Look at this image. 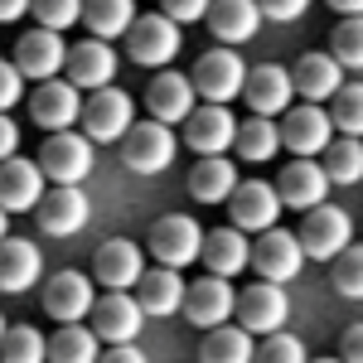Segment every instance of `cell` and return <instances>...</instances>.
<instances>
[{
    "mask_svg": "<svg viewBox=\"0 0 363 363\" xmlns=\"http://www.w3.org/2000/svg\"><path fill=\"white\" fill-rule=\"evenodd\" d=\"M78 121H83V136L92 145H116V140L136 126V102L121 87H97L83 102V116Z\"/></svg>",
    "mask_w": 363,
    "mask_h": 363,
    "instance_id": "cell-1",
    "label": "cell"
},
{
    "mask_svg": "<svg viewBox=\"0 0 363 363\" xmlns=\"http://www.w3.org/2000/svg\"><path fill=\"white\" fill-rule=\"evenodd\" d=\"M296 238H301V252H306L310 262H335L339 252L354 242V223H349V213L335 208V203H315L306 218H301Z\"/></svg>",
    "mask_w": 363,
    "mask_h": 363,
    "instance_id": "cell-2",
    "label": "cell"
},
{
    "mask_svg": "<svg viewBox=\"0 0 363 363\" xmlns=\"http://www.w3.org/2000/svg\"><path fill=\"white\" fill-rule=\"evenodd\" d=\"M174 150H179L174 131H169L165 121L145 116V121H136V126L121 136V165L136 169V174H160V169H169Z\"/></svg>",
    "mask_w": 363,
    "mask_h": 363,
    "instance_id": "cell-3",
    "label": "cell"
},
{
    "mask_svg": "<svg viewBox=\"0 0 363 363\" xmlns=\"http://www.w3.org/2000/svg\"><path fill=\"white\" fill-rule=\"evenodd\" d=\"M194 92L203 97V102H218V107H228L233 97H242V83H247V63L238 58V49H228V44H218V49H208V54L194 63Z\"/></svg>",
    "mask_w": 363,
    "mask_h": 363,
    "instance_id": "cell-4",
    "label": "cell"
},
{
    "mask_svg": "<svg viewBox=\"0 0 363 363\" xmlns=\"http://www.w3.org/2000/svg\"><path fill=\"white\" fill-rule=\"evenodd\" d=\"M203 233L208 228H199L189 213H165V218H155V228H150V257L160 267L184 272V267H194L199 252H203Z\"/></svg>",
    "mask_w": 363,
    "mask_h": 363,
    "instance_id": "cell-5",
    "label": "cell"
},
{
    "mask_svg": "<svg viewBox=\"0 0 363 363\" xmlns=\"http://www.w3.org/2000/svg\"><path fill=\"white\" fill-rule=\"evenodd\" d=\"M121 39H126L131 63H140V68H165L179 54V25L169 15H136Z\"/></svg>",
    "mask_w": 363,
    "mask_h": 363,
    "instance_id": "cell-6",
    "label": "cell"
},
{
    "mask_svg": "<svg viewBox=\"0 0 363 363\" xmlns=\"http://www.w3.org/2000/svg\"><path fill=\"white\" fill-rule=\"evenodd\" d=\"M92 165H97L92 140L78 136V131H49L44 150H39V169L54 184H83L87 174H92Z\"/></svg>",
    "mask_w": 363,
    "mask_h": 363,
    "instance_id": "cell-7",
    "label": "cell"
},
{
    "mask_svg": "<svg viewBox=\"0 0 363 363\" xmlns=\"http://www.w3.org/2000/svg\"><path fill=\"white\" fill-rule=\"evenodd\" d=\"M238 325L247 335H277L281 325L291 320V301H286V286L277 281H257L247 291H238Z\"/></svg>",
    "mask_w": 363,
    "mask_h": 363,
    "instance_id": "cell-8",
    "label": "cell"
},
{
    "mask_svg": "<svg viewBox=\"0 0 363 363\" xmlns=\"http://www.w3.org/2000/svg\"><path fill=\"white\" fill-rule=\"evenodd\" d=\"M281 218V194L267 179H238V189L228 199V223L242 233H267Z\"/></svg>",
    "mask_w": 363,
    "mask_h": 363,
    "instance_id": "cell-9",
    "label": "cell"
},
{
    "mask_svg": "<svg viewBox=\"0 0 363 363\" xmlns=\"http://www.w3.org/2000/svg\"><path fill=\"white\" fill-rule=\"evenodd\" d=\"M301 267H306V252H301V238H296V233L267 228V233L252 242V272H257V281L286 286L291 277H301Z\"/></svg>",
    "mask_w": 363,
    "mask_h": 363,
    "instance_id": "cell-10",
    "label": "cell"
},
{
    "mask_svg": "<svg viewBox=\"0 0 363 363\" xmlns=\"http://www.w3.org/2000/svg\"><path fill=\"white\" fill-rule=\"evenodd\" d=\"M34 218H39V233H49V238H73V233H83L87 218H92V203L78 184H54L49 194L34 203Z\"/></svg>",
    "mask_w": 363,
    "mask_h": 363,
    "instance_id": "cell-11",
    "label": "cell"
},
{
    "mask_svg": "<svg viewBox=\"0 0 363 363\" xmlns=\"http://www.w3.org/2000/svg\"><path fill=\"white\" fill-rule=\"evenodd\" d=\"M335 121H330V112L320 107V102H301V107H291L286 112V121H281V145L291 150V155H325V145L335 140Z\"/></svg>",
    "mask_w": 363,
    "mask_h": 363,
    "instance_id": "cell-12",
    "label": "cell"
},
{
    "mask_svg": "<svg viewBox=\"0 0 363 363\" xmlns=\"http://www.w3.org/2000/svg\"><path fill=\"white\" fill-rule=\"evenodd\" d=\"M238 310V291L228 286V277H199L194 286H184V320L199 325V330H218L233 320Z\"/></svg>",
    "mask_w": 363,
    "mask_h": 363,
    "instance_id": "cell-13",
    "label": "cell"
},
{
    "mask_svg": "<svg viewBox=\"0 0 363 363\" xmlns=\"http://www.w3.org/2000/svg\"><path fill=\"white\" fill-rule=\"evenodd\" d=\"M92 335L102 339V344H136L140 325H145V310H140L136 296H126V291H107V296H97V306H92Z\"/></svg>",
    "mask_w": 363,
    "mask_h": 363,
    "instance_id": "cell-14",
    "label": "cell"
},
{
    "mask_svg": "<svg viewBox=\"0 0 363 363\" xmlns=\"http://www.w3.org/2000/svg\"><path fill=\"white\" fill-rule=\"evenodd\" d=\"M29 116L44 131H73L78 116H83V97L68 78H49V83H39L29 92Z\"/></svg>",
    "mask_w": 363,
    "mask_h": 363,
    "instance_id": "cell-15",
    "label": "cell"
},
{
    "mask_svg": "<svg viewBox=\"0 0 363 363\" xmlns=\"http://www.w3.org/2000/svg\"><path fill=\"white\" fill-rule=\"evenodd\" d=\"M242 97H247L252 116H286V112H291V102H296L291 68H281V63H257V68H247Z\"/></svg>",
    "mask_w": 363,
    "mask_h": 363,
    "instance_id": "cell-16",
    "label": "cell"
},
{
    "mask_svg": "<svg viewBox=\"0 0 363 363\" xmlns=\"http://www.w3.org/2000/svg\"><path fill=\"white\" fill-rule=\"evenodd\" d=\"M92 306H97V291H92V277L83 272H54L44 281V310L58 325H83Z\"/></svg>",
    "mask_w": 363,
    "mask_h": 363,
    "instance_id": "cell-17",
    "label": "cell"
},
{
    "mask_svg": "<svg viewBox=\"0 0 363 363\" xmlns=\"http://www.w3.org/2000/svg\"><path fill=\"white\" fill-rule=\"evenodd\" d=\"M277 194H281V208H301V213H310L315 203L330 199V174H325L320 160L296 155V160L277 174Z\"/></svg>",
    "mask_w": 363,
    "mask_h": 363,
    "instance_id": "cell-18",
    "label": "cell"
},
{
    "mask_svg": "<svg viewBox=\"0 0 363 363\" xmlns=\"http://www.w3.org/2000/svg\"><path fill=\"white\" fill-rule=\"evenodd\" d=\"M140 272H145V252L126 238H107L92 252V281H102L107 291H136Z\"/></svg>",
    "mask_w": 363,
    "mask_h": 363,
    "instance_id": "cell-19",
    "label": "cell"
},
{
    "mask_svg": "<svg viewBox=\"0 0 363 363\" xmlns=\"http://www.w3.org/2000/svg\"><path fill=\"white\" fill-rule=\"evenodd\" d=\"M233 140H238V121L218 102L194 107V112L184 116V145L194 155H223V150H233Z\"/></svg>",
    "mask_w": 363,
    "mask_h": 363,
    "instance_id": "cell-20",
    "label": "cell"
},
{
    "mask_svg": "<svg viewBox=\"0 0 363 363\" xmlns=\"http://www.w3.org/2000/svg\"><path fill=\"white\" fill-rule=\"evenodd\" d=\"M63 73H68V83L78 87V92L112 87V78H116L112 44H107V39H83V44H73V49H68V63H63Z\"/></svg>",
    "mask_w": 363,
    "mask_h": 363,
    "instance_id": "cell-21",
    "label": "cell"
},
{
    "mask_svg": "<svg viewBox=\"0 0 363 363\" xmlns=\"http://www.w3.org/2000/svg\"><path fill=\"white\" fill-rule=\"evenodd\" d=\"M63 63H68V44H63V34L58 29H29L25 39L15 44V68L25 73V78H58L63 73Z\"/></svg>",
    "mask_w": 363,
    "mask_h": 363,
    "instance_id": "cell-22",
    "label": "cell"
},
{
    "mask_svg": "<svg viewBox=\"0 0 363 363\" xmlns=\"http://www.w3.org/2000/svg\"><path fill=\"white\" fill-rule=\"evenodd\" d=\"M184 286L189 281L179 277L174 267H145L140 272V281H136V301H140V310H145V320L155 315V320H165V315H179L184 310Z\"/></svg>",
    "mask_w": 363,
    "mask_h": 363,
    "instance_id": "cell-23",
    "label": "cell"
},
{
    "mask_svg": "<svg viewBox=\"0 0 363 363\" xmlns=\"http://www.w3.org/2000/svg\"><path fill=\"white\" fill-rule=\"evenodd\" d=\"M44 199V169L34 160H0V208L5 213H34V203Z\"/></svg>",
    "mask_w": 363,
    "mask_h": 363,
    "instance_id": "cell-24",
    "label": "cell"
},
{
    "mask_svg": "<svg viewBox=\"0 0 363 363\" xmlns=\"http://www.w3.org/2000/svg\"><path fill=\"white\" fill-rule=\"evenodd\" d=\"M199 262L208 267V277H238V272H247L252 267V242L242 228H218V233H203V252H199Z\"/></svg>",
    "mask_w": 363,
    "mask_h": 363,
    "instance_id": "cell-25",
    "label": "cell"
},
{
    "mask_svg": "<svg viewBox=\"0 0 363 363\" xmlns=\"http://www.w3.org/2000/svg\"><path fill=\"white\" fill-rule=\"evenodd\" d=\"M44 272V257H39V242L29 238H0V291L5 296H25L29 286Z\"/></svg>",
    "mask_w": 363,
    "mask_h": 363,
    "instance_id": "cell-26",
    "label": "cell"
},
{
    "mask_svg": "<svg viewBox=\"0 0 363 363\" xmlns=\"http://www.w3.org/2000/svg\"><path fill=\"white\" fill-rule=\"evenodd\" d=\"M203 20H208V29H213L218 44L238 49V44H247L252 34L262 29V5H257V0H213Z\"/></svg>",
    "mask_w": 363,
    "mask_h": 363,
    "instance_id": "cell-27",
    "label": "cell"
},
{
    "mask_svg": "<svg viewBox=\"0 0 363 363\" xmlns=\"http://www.w3.org/2000/svg\"><path fill=\"white\" fill-rule=\"evenodd\" d=\"M194 97L199 92L184 73H160L145 87V112L155 116V121H165V126H174V121H184V116L194 112Z\"/></svg>",
    "mask_w": 363,
    "mask_h": 363,
    "instance_id": "cell-28",
    "label": "cell"
},
{
    "mask_svg": "<svg viewBox=\"0 0 363 363\" xmlns=\"http://www.w3.org/2000/svg\"><path fill=\"white\" fill-rule=\"evenodd\" d=\"M291 83H296V97L306 102H330L344 87V68L335 63V54H306L291 68Z\"/></svg>",
    "mask_w": 363,
    "mask_h": 363,
    "instance_id": "cell-29",
    "label": "cell"
},
{
    "mask_svg": "<svg viewBox=\"0 0 363 363\" xmlns=\"http://www.w3.org/2000/svg\"><path fill=\"white\" fill-rule=\"evenodd\" d=\"M238 189V169L228 155H203L194 169H189V194L199 203H228Z\"/></svg>",
    "mask_w": 363,
    "mask_h": 363,
    "instance_id": "cell-30",
    "label": "cell"
},
{
    "mask_svg": "<svg viewBox=\"0 0 363 363\" xmlns=\"http://www.w3.org/2000/svg\"><path fill=\"white\" fill-rule=\"evenodd\" d=\"M252 354H257V339L233 320L218 330H203V344H199V363H252Z\"/></svg>",
    "mask_w": 363,
    "mask_h": 363,
    "instance_id": "cell-31",
    "label": "cell"
},
{
    "mask_svg": "<svg viewBox=\"0 0 363 363\" xmlns=\"http://www.w3.org/2000/svg\"><path fill=\"white\" fill-rule=\"evenodd\" d=\"M136 20V0H83V25L92 39H121Z\"/></svg>",
    "mask_w": 363,
    "mask_h": 363,
    "instance_id": "cell-32",
    "label": "cell"
},
{
    "mask_svg": "<svg viewBox=\"0 0 363 363\" xmlns=\"http://www.w3.org/2000/svg\"><path fill=\"white\" fill-rule=\"evenodd\" d=\"M102 359V339L92 335V325H63L49 339V363H97Z\"/></svg>",
    "mask_w": 363,
    "mask_h": 363,
    "instance_id": "cell-33",
    "label": "cell"
},
{
    "mask_svg": "<svg viewBox=\"0 0 363 363\" xmlns=\"http://www.w3.org/2000/svg\"><path fill=\"white\" fill-rule=\"evenodd\" d=\"M238 155L242 160H252V165H262V160H272L281 150V126L272 121V116H247L242 126H238Z\"/></svg>",
    "mask_w": 363,
    "mask_h": 363,
    "instance_id": "cell-34",
    "label": "cell"
},
{
    "mask_svg": "<svg viewBox=\"0 0 363 363\" xmlns=\"http://www.w3.org/2000/svg\"><path fill=\"white\" fill-rule=\"evenodd\" d=\"M325 174L330 184H359L363 179V136H335L325 145Z\"/></svg>",
    "mask_w": 363,
    "mask_h": 363,
    "instance_id": "cell-35",
    "label": "cell"
},
{
    "mask_svg": "<svg viewBox=\"0 0 363 363\" xmlns=\"http://www.w3.org/2000/svg\"><path fill=\"white\" fill-rule=\"evenodd\" d=\"M0 363H49V339L34 325H10L0 339Z\"/></svg>",
    "mask_w": 363,
    "mask_h": 363,
    "instance_id": "cell-36",
    "label": "cell"
},
{
    "mask_svg": "<svg viewBox=\"0 0 363 363\" xmlns=\"http://www.w3.org/2000/svg\"><path fill=\"white\" fill-rule=\"evenodd\" d=\"M330 286H335L344 301H363V247L359 242H349L330 262Z\"/></svg>",
    "mask_w": 363,
    "mask_h": 363,
    "instance_id": "cell-37",
    "label": "cell"
},
{
    "mask_svg": "<svg viewBox=\"0 0 363 363\" xmlns=\"http://www.w3.org/2000/svg\"><path fill=\"white\" fill-rule=\"evenodd\" d=\"M330 121L339 136H363V83H349L330 97Z\"/></svg>",
    "mask_w": 363,
    "mask_h": 363,
    "instance_id": "cell-38",
    "label": "cell"
},
{
    "mask_svg": "<svg viewBox=\"0 0 363 363\" xmlns=\"http://www.w3.org/2000/svg\"><path fill=\"white\" fill-rule=\"evenodd\" d=\"M330 54L339 68H363V15H344L330 34Z\"/></svg>",
    "mask_w": 363,
    "mask_h": 363,
    "instance_id": "cell-39",
    "label": "cell"
},
{
    "mask_svg": "<svg viewBox=\"0 0 363 363\" xmlns=\"http://www.w3.org/2000/svg\"><path fill=\"white\" fill-rule=\"evenodd\" d=\"M252 363H310L306 359V344L296 335H267L262 344H257V354H252Z\"/></svg>",
    "mask_w": 363,
    "mask_h": 363,
    "instance_id": "cell-40",
    "label": "cell"
},
{
    "mask_svg": "<svg viewBox=\"0 0 363 363\" xmlns=\"http://www.w3.org/2000/svg\"><path fill=\"white\" fill-rule=\"evenodd\" d=\"M29 10L39 15V29H58V34L83 20V0H34Z\"/></svg>",
    "mask_w": 363,
    "mask_h": 363,
    "instance_id": "cell-41",
    "label": "cell"
},
{
    "mask_svg": "<svg viewBox=\"0 0 363 363\" xmlns=\"http://www.w3.org/2000/svg\"><path fill=\"white\" fill-rule=\"evenodd\" d=\"M25 97V73L15 68V58H0V112H10Z\"/></svg>",
    "mask_w": 363,
    "mask_h": 363,
    "instance_id": "cell-42",
    "label": "cell"
},
{
    "mask_svg": "<svg viewBox=\"0 0 363 363\" xmlns=\"http://www.w3.org/2000/svg\"><path fill=\"white\" fill-rule=\"evenodd\" d=\"M213 0H160V15H169L174 25H199L208 15Z\"/></svg>",
    "mask_w": 363,
    "mask_h": 363,
    "instance_id": "cell-43",
    "label": "cell"
},
{
    "mask_svg": "<svg viewBox=\"0 0 363 363\" xmlns=\"http://www.w3.org/2000/svg\"><path fill=\"white\" fill-rule=\"evenodd\" d=\"M262 5V20H277V25H291L310 10V0H257Z\"/></svg>",
    "mask_w": 363,
    "mask_h": 363,
    "instance_id": "cell-44",
    "label": "cell"
},
{
    "mask_svg": "<svg viewBox=\"0 0 363 363\" xmlns=\"http://www.w3.org/2000/svg\"><path fill=\"white\" fill-rule=\"evenodd\" d=\"M339 359H344V363H363V320H359V325H349V330L339 335Z\"/></svg>",
    "mask_w": 363,
    "mask_h": 363,
    "instance_id": "cell-45",
    "label": "cell"
},
{
    "mask_svg": "<svg viewBox=\"0 0 363 363\" xmlns=\"http://www.w3.org/2000/svg\"><path fill=\"white\" fill-rule=\"evenodd\" d=\"M97 363H150L145 354H140L136 344H112V349H102V359Z\"/></svg>",
    "mask_w": 363,
    "mask_h": 363,
    "instance_id": "cell-46",
    "label": "cell"
},
{
    "mask_svg": "<svg viewBox=\"0 0 363 363\" xmlns=\"http://www.w3.org/2000/svg\"><path fill=\"white\" fill-rule=\"evenodd\" d=\"M15 150H20V126H15L10 116L0 112V160H10Z\"/></svg>",
    "mask_w": 363,
    "mask_h": 363,
    "instance_id": "cell-47",
    "label": "cell"
},
{
    "mask_svg": "<svg viewBox=\"0 0 363 363\" xmlns=\"http://www.w3.org/2000/svg\"><path fill=\"white\" fill-rule=\"evenodd\" d=\"M29 5H34V0H0V25H15V20H25Z\"/></svg>",
    "mask_w": 363,
    "mask_h": 363,
    "instance_id": "cell-48",
    "label": "cell"
},
{
    "mask_svg": "<svg viewBox=\"0 0 363 363\" xmlns=\"http://www.w3.org/2000/svg\"><path fill=\"white\" fill-rule=\"evenodd\" d=\"M330 10H339V15H363V0H325Z\"/></svg>",
    "mask_w": 363,
    "mask_h": 363,
    "instance_id": "cell-49",
    "label": "cell"
},
{
    "mask_svg": "<svg viewBox=\"0 0 363 363\" xmlns=\"http://www.w3.org/2000/svg\"><path fill=\"white\" fill-rule=\"evenodd\" d=\"M0 238H10V213L0 208Z\"/></svg>",
    "mask_w": 363,
    "mask_h": 363,
    "instance_id": "cell-50",
    "label": "cell"
},
{
    "mask_svg": "<svg viewBox=\"0 0 363 363\" xmlns=\"http://www.w3.org/2000/svg\"><path fill=\"white\" fill-rule=\"evenodd\" d=\"M310 363H344V359H339V354H335V359H310Z\"/></svg>",
    "mask_w": 363,
    "mask_h": 363,
    "instance_id": "cell-51",
    "label": "cell"
},
{
    "mask_svg": "<svg viewBox=\"0 0 363 363\" xmlns=\"http://www.w3.org/2000/svg\"><path fill=\"white\" fill-rule=\"evenodd\" d=\"M5 330H10V325H5V315H0V339H5Z\"/></svg>",
    "mask_w": 363,
    "mask_h": 363,
    "instance_id": "cell-52",
    "label": "cell"
}]
</instances>
